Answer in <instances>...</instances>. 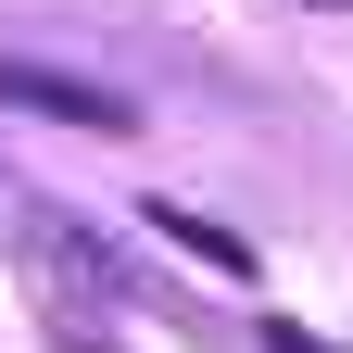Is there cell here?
<instances>
[{"label":"cell","mask_w":353,"mask_h":353,"mask_svg":"<svg viewBox=\"0 0 353 353\" xmlns=\"http://www.w3.org/2000/svg\"><path fill=\"white\" fill-rule=\"evenodd\" d=\"M0 101H13V114H51V126H101V139L139 126L114 88H88V76H63V63H26V51H0Z\"/></svg>","instance_id":"cell-1"},{"label":"cell","mask_w":353,"mask_h":353,"mask_svg":"<svg viewBox=\"0 0 353 353\" xmlns=\"http://www.w3.org/2000/svg\"><path fill=\"white\" fill-rule=\"evenodd\" d=\"M13 252H38V265H51L63 290H88V303H101V290H126V265H114L101 240H88V228H76L63 202H26V228H13Z\"/></svg>","instance_id":"cell-2"},{"label":"cell","mask_w":353,"mask_h":353,"mask_svg":"<svg viewBox=\"0 0 353 353\" xmlns=\"http://www.w3.org/2000/svg\"><path fill=\"white\" fill-rule=\"evenodd\" d=\"M139 228H164L190 265H228V278H252V240H240V228H214V214H190V202H152Z\"/></svg>","instance_id":"cell-3"},{"label":"cell","mask_w":353,"mask_h":353,"mask_svg":"<svg viewBox=\"0 0 353 353\" xmlns=\"http://www.w3.org/2000/svg\"><path fill=\"white\" fill-rule=\"evenodd\" d=\"M265 353H328V341L316 328H265Z\"/></svg>","instance_id":"cell-4"}]
</instances>
